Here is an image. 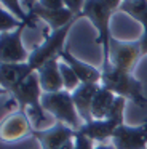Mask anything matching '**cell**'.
Segmentation results:
<instances>
[{"label": "cell", "mask_w": 147, "mask_h": 149, "mask_svg": "<svg viewBox=\"0 0 147 149\" xmlns=\"http://www.w3.org/2000/svg\"><path fill=\"white\" fill-rule=\"evenodd\" d=\"M102 79L101 85L114 91L117 96H121L125 100L134 103L139 107L147 106V98L144 95V85L139 79L134 77L133 72L117 69L109 63L105 66H101Z\"/></svg>", "instance_id": "obj_1"}, {"label": "cell", "mask_w": 147, "mask_h": 149, "mask_svg": "<svg viewBox=\"0 0 147 149\" xmlns=\"http://www.w3.org/2000/svg\"><path fill=\"white\" fill-rule=\"evenodd\" d=\"M115 13H117V10L112 8L105 0H85L82 13L77 16V19H80V18L89 19L94 29L98 31L96 42L102 48V66L109 64V48H110L112 40L110 19Z\"/></svg>", "instance_id": "obj_2"}, {"label": "cell", "mask_w": 147, "mask_h": 149, "mask_svg": "<svg viewBox=\"0 0 147 149\" xmlns=\"http://www.w3.org/2000/svg\"><path fill=\"white\" fill-rule=\"evenodd\" d=\"M10 95H11V100L16 103L18 109L27 112V116L34 120L35 128H40V125L45 122V111L42 107L43 90L40 87V80H38L37 72L31 74Z\"/></svg>", "instance_id": "obj_3"}, {"label": "cell", "mask_w": 147, "mask_h": 149, "mask_svg": "<svg viewBox=\"0 0 147 149\" xmlns=\"http://www.w3.org/2000/svg\"><path fill=\"white\" fill-rule=\"evenodd\" d=\"M42 107L45 112L51 114L56 122L64 123L75 132H78L80 127L83 125V120L78 116V111L72 100V93H69L67 90H61L56 93H43Z\"/></svg>", "instance_id": "obj_4"}, {"label": "cell", "mask_w": 147, "mask_h": 149, "mask_svg": "<svg viewBox=\"0 0 147 149\" xmlns=\"http://www.w3.org/2000/svg\"><path fill=\"white\" fill-rule=\"evenodd\" d=\"M74 24H75V21H72L70 24L61 27V29L51 31V32H48L46 29L43 31V42L38 43L37 47H34L27 61V64L32 68V71L37 72V69L42 68L43 64H46L48 61L59 58L62 50L66 48V39Z\"/></svg>", "instance_id": "obj_5"}, {"label": "cell", "mask_w": 147, "mask_h": 149, "mask_svg": "<svg viewBox=\"0 0 147 149\" xmlns=\"http://www.w3.org/2000/svg\"><path fill=\"white\" fill-rule=\"evenodd\" d=\"M126 101L125 98L117 96L115 103L112 106V111L105 119H93L91 122H86L80 127L78 133L88 136L89 139L99 143H107V139H112L114 132L120 125L125 123V107H126Z\"/></svg>", "instance_id": "obj_6"}, {"label": "cell", "mask_w": 147, "mask_h": 149, "mask_svg": "<svg viewBox=\"0 0 147 149\" xmlns=\"http://www.w3.org/2000/svg\"><path fill=\"white\" fill-rule=\"evenodd\" d=\"M141 56H142V50H141L139 40L126 42V40H118L112 37L110 48H109V63L114 68L133 72Z\"/></svg>", "instance_id": "obj_7"}, {"label": "cell", "mask_w": 147, "mask_h": 149, "mask_svg": "<svg viewBox=\"0 0 147 149\" xmlns=\"http://www.w3.org/2000/svg\"><path fill=\"white\" fill-rule=\"evenodd\" d=\"M27 24L19 26L13 32L0 34V63L2 64H18V63H27L31 53L26 50L22 43V32Z\"/></svg>", "instance_id": "obj_8"}, {"label": "cell", "mask_w": 147, "mask_h": 149, "mask_svg": "<svg viewBox=\"0 0 147 149\" xmlns=\"http://www.w3.org/2000/svg\"><path fill=\"white\" fill-rule=\"evenodd\" d=\"M32 132H34V128L31 125L27 112L19 109L3 117L2 123H0V138L3 143H15L18 139L32 135Z\"/></svg>", "instance_id": "obj_9"}, {"label": "cell", "mask_w": 147, "mask_h": 149, "mask_svg": "<svg viewBox=\"0 0 147 149\" xmlns=\"http://www.w3.org/2000/svg\"><path fill=\"white\" fill-rule=\"evenodd\" d=\"M115 149H147V120L141 125H120L112 135Z\"/></svg>", "instance_id": "obj_10"}, {"label": "cell", "mask_w": 147, "mask_h": 149, "mask_svg": "<svg viewBox=\"0 0 147 149\" xmlns=\"http://www.w3.org/2000/svg\"><path fill=\"white\" fill-rule=\"evenodd\" d=\"M75 130L64 125L61 122H56L50 128H34L32 136L38 141L40 149H59L69 141H74Z\"/></svg>", "instance_id": "obj_11"}, {"label": "cell", "mask_w": 147, "mask_h": 149, "mask_svg": "<svg viewBox=\"0 0 147 149\" xmlns=\"http://www.w3.org/2000/svg\"><path fill=\"white\" fill-rule=\"evenodd\" d=\"M59 59L72 68V71L77 74V77L80 79L82 84H101V79H102L101 69L94 68V66L88 64V63H85V61H82V59L77 58L69 48L62 50Z\"/></svg>", "instance_id": "obj_12"}, {"label": "cell", "mask_w": 147, "mask_h": 149, "mask_svg": "<svg viewBox=\"0 0 147 149\" xmlns=\"http://www.w3.org/2000/svg\"><path fill=\"white\" fill-rule=\"evenodd\" d=\"M31 74H34V71L27 63L0 64V85H2V90L6 91V93H11Z\"/></svg>", "instance_id": "obj_13"}, {"label": "cell", "mask_w": 147, "mask_h": 149, "mask_svg": "<svg viewBox=\"0 0 147 149\" xmlns=\"http://www.w3.org/2000/svg\"><path fill=\"white\" fill-rule=\"evenodd\" d=\"M29 15L32 18H35V19H42L43 23H46L51 27V31L61 29V27L70 24L72 21H77V16L67 8H62V10H46V8L40 7L38 3H35L29 10Z\"/></svg>", "instance_id": "obj_14"}, {"label": "cell", "mask_w": 147, "mask_h": 149, "mask_svg": "<svg viewBox=\"0 0 147 149\" xmlns=\"http://www.w3.org/2000/svg\"><path fill=\"white\" fill-rule=\"evenodd\" d=\"M37 74L43 93H56V91L64 90V82L59 69V58L51 59L42 68H38Z\"/></svg>", "instance_id": "obj_15"}, {"label": "cell", "mask_w": 147, "mask_h": 149, "mask_svg": "<svg viewBox=\"0 0 147 149\" xmlns=\"http://www.w3.org/2000/svg\"><path fill=\"white\" fill-rule=\"evenodd\" d=\"M99 87H101V84H80V87L72 91V100L75 103V107L78 111V116L82 117L83 123L93 120L91 104Z\"/></svg>", "instance_id": "obj_16"}, {"label": "cell", "mask_w": 147, "mask_h": 149, "mask_svg": "<svg viewBox=\"0 0 147 149\" xmlns=\"http://www.w3.org/2000/svg\"><path fill=\"white\" fill-rule=\"evenodd\" d=\"M115 98L117 95L114 91H110L109 88L105 87H99V90L96 91L94 95V100H93V104H91V116L93 119H105V117L110 114L112 111V106L115 103Z\"/></svg>", "instance_id": "obj_17"}, {"label": "cell", "mask_w": 147, "mask_h": 149, "mask_svg": "<svg viewBox=\"0 0 147 149\" xmlns=\"http://www.w3.org/2000/svg\"><path fill=\"white\" fill-rule=\"evenodd\" d=\"M118 11L133 18L136 23L142 26V29H147V0H136L133 3L121 2L120 7H118Z\"/></svg>", "instance_id": "obj_18"}, {"label": "cell", "mask_w": 147, "mask_h": 149, "mask_svg": "<svg viewBox=\"0 0 147 149\" xmlns=\"http://www.w3.org/2000/svg\"><path fill=\"white\" fill-rule=\"evenodd\" d=\"M2 8H5L6 11H10L11 15H15L19 21H22L24 24L31 27H35V18H32L27 13V10L22 5V0H0Z\"/></svg>", "instance_id": "obj_19"}, {"label": "cell", "mask_w": 147, "mask_h": 149, "mask_svg": "<svg viewBox=\"0 0 147 149\" xmlns=\"http://www.w3.org/2000/svg\"><path fill=\"white\" fill-rule=\"evenodd\" d=\"M59 69H61V75H62V82H64V90H67L69 93H72L74 90L80 87V79L77 77V74L72 71L70 66H67L64 61L59 59Z\"/></svg>", "instance_id": "obj_20"}, {"label": "cell", "mask_w": 147, "mask_h": 149, "mask_svg": "<svg viewBox=\"0 0 147 149\" xmlns=\"http://www.w3.org/2000/svg\"><path fill=\"white\" fill-rule=\"evenodd\" d=\"M22 24L24 23L19 21L15 15L6 11L5 8H0V32H13Z\"/></svg>", "instance_id": "obj_21"}, {"label": "cell", "mask_w": 147, "mask_h": 149, "mask_svg": "<svg viewBox=\"0 0 147 149\" xmlns=\"http://www.w3.org/2000/svg\"><path fill=\"white\" fill-rule=\"evenodd\" d=\"M74 149H94V141L77 132L74 138Z\"/></svg>", "instance_id": "obj_22"}, {"label": "cell", "mask_w": 147, "mask_h": 149, "mask_svg": "<svg viewBox=\"0 0 147 149\" xmlns=\"http://www.w3.org/2000/svg\"><path fill=\"white\" fill-rule=\"evenodd\" d=\"M64 5H66L67 10H70L75 16H78L83 10V5H85V0H62Z\"/></svg>", "instance_id": "obj_23"}, {"label": "cell", "mask_w": 147, "mask_h": 149, "mask_svg": "<svg viewBox=\"0 0 147 149\" xmlns=\"http://www.w3.org/2000/svg\"><path fill=\"white\" fill-rule=\"evenodd\" d=\"M35 3H38L40 7L46 8V10H62V8H66L62 0H37Z\"/></svg>", "instance_id": "obj_24"}, {"label": "cell", "mask_w": 147, "mask_h": 149, "mask_svg": "<svg viewBox=\"0 0 147 149\" xmlns=\"http://www.w3.org/2000/svg\"><path fill=\"white\" fill-rule=\"evenodd\" d=\"M139 43H141V50H142V56L147 55V29H142V34H141L139 39Z\"/></svg>", "instance_id": "obj_25"}, {"label": "cell", "mask_w": 147, "mask_h": 149, "mask_svg": "<svg viewBox=\"0 0 147 149\" xmlns=\"http://www.w3.org/2000/svg\"><path fill=\"white\" fill-rule=\"evenodd\" d=\"M94 149H115L114 144H107V143H99L94 146Z\"/></svg>", "instance_id": "obj_26"}, {"label": "cell", "mask_w": 147, "mask_h": 149, "mask_svg": "<svg viewBox=\"0 0 147 149\" xmlns=\"http://www.w3.org/2000/svg\"><path fill=\"white\" fill-rule=\"evenodd\" d=\"M59 149H74V141H69L67 144H64L62 148H59Z\"/></svg>", "instance_id": "obj_27"}, {"label": "cell", "mask_w": 147, "mask_h": 149, "mask_svg": "<svg viewBox=\"0 0 147 149\" xmlns=\"http://www.w3.org/2000/svg\"><path fill=\"white\" fill-rule=\"evenodd\" d=\"M121 2H125V3H133V2H136V0H121Z\"/></svg>", "instance_id": "obj_28"}]
</instances>
